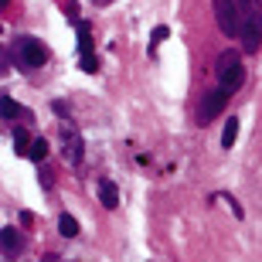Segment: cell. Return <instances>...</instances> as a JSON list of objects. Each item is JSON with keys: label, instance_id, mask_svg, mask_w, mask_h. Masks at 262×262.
I'll use <instances>...</instances> for the list:
<instances>
[{"label": "cell", "instance_id": "9", "mask_svg": "<svg viewBox=\"0 0 262 262\" xmlns=\"http://www.w3.org/2000/svg\"><path fill=\"white\" fill-rule=\"evenodd\" d=\"M238 126H242V123H238L235 116H228V119H225V129H222V150H232V146H235Z\"/></svg>", "mask_w": 262, "mask_h": 262}, {"label": "cell", "instance_id": "14", "mask_svg": "<svg viewBox=\"0 0 262 262\" xmlns=\"http://www.w3.org/2000/svg\"><path fill=\"white\" fill-rule=\"evenodd\" d=\"M170 38V28H164V24H160V28H154V34H150V48H157V45H160V41H167Z\"/></svg>", "mask_w": 262, "mask_h": 262}, {"label": "cell", "instance_id": "16", "mask_svg": "<svg viewBox=\"0 0 262 262\" xmlns=\"http://www.w3.org/2000/svg\"><path fill=\"white\" fill-rule=\"evenodd\" d=\"M245 10H262V0H242Z\"/></svg>", "mask_w": 262, "mask_h": 262}, {"label": "cell", "instance_id": "7", "mask_svg": "<svg viewBox=\"0 0 262 262\" xmlns=\"http://www.w3.org/2000/svg\"><path fill=\"white\" fill-rule=\"evenodd\" d=\"M0 245H4V252H7V255H17L20 249H24V238H20L17 228H10V225H7V228L0 232Z\"/></svg>", "mask_w": 262, "mask_h": 262}, {"label": "cell", "instance_id": "13", "mask_svg": "<svg viewBox=\"0 0 262 262\" xmlns=\"http://www.w3.org/2000/svg\"><path fill=\"white\" fill-rule=\"evenodd\" d=\"M20 113H24V109H20L17 102H14V99H7V96H4V119H17Z\"/></svg>", "mask_w": 262, "mask_h": 262}, {"label": "cell", "instance_id": "2", "mask_svg": "<svg viewBox=\"0 0 262 262\" xmlns=\"http://www.w3.org/2000/svg\"><path fill=\"white\" fill-rule=\"evenodd\" d=\"M10 55H14V61H17L20 72L41 68L45 61H48V51H45V45H41L38 38H17V41H14V48H10Z\"/></svg>", "mask_w": 262, "mask_h": 262}, {"label": "cell", "instance_id": "1", "mask_svg": "<svg viewBox=\"0 0 262 262\" xmlns=\"http://www.w3.org/2000/svg\"><path fill=\"white\" fill-rule=\"evenodd\" d=\"M242 82H245V68L238 51H222V58H218V89H225L232 96V92L242 89Z\"/></svg>", "mask_w": 262, "mask_h": 262}, {"label": "cell", "instance_id": "10", "mask_svg": "<svg viewBox=\"0 0 262 262\" xmlns=\"http://www.w3.org/2000/svg\"><path fill=\"white\" fill-rule=\"evenodd\" d=\"M31 146H34V143H31L28 129H24V126H17V129H14V150H17L20 157H31Z\"/></svg>", "mask_w": 262, "mask_h": 262}, {"label": "cell", "instance_id": "18", "mask_svg": "<svg viewBox=\"0 0 262 262\" xmlns=\"http://www.w3.org/2000/svg\"><path fill=\"white\" fill-rule=\"evenodd\" d=\"M20 225H34V214H31V211H20Z\"/></svg>", "mask_w": 262, "mask_h": 262}, {"label": "cell", "instance_id": "6", "mask_svg": "<svg viewBox=\"0 0 262 262\" xmlns=\"http://www.w3.org/2000/svg\"><path fill=\"white\" fill-rule=\"evenodd\" d=\"M61 140H65V160L72 167H78V160H82V136L75 133V129H61Z\"/></svg>", "mask_w": 262, "mask_h": 262}, {"label": "cell", "instance_id": "12", "mask_svg": "<svg viewBox=\"0 0 262 262\" xmlns=\"http://www.w3.org/2000/svg\"><path fill=\"white\" fill-rule=\"evenodd\" d=\"M48 150H51V143L45 140V136H38V140H34V146H31V160H34V164H41V160L48 157Z\"/></svg>", "mask_w": 262, "mask_h": 262}, {"label": "cell", "instance_id": "17", "mask_svg": "<svg viewBox=\"0 0 262 262\" xmlns=\"http://www.w3.org/2000/svg\"><path fill=\"white\" fill-rule=\"evenodd\" d=\"M51 109L58 113V116H68V109H65V102H51Z\"/></svg>", "mask_w": 262, "mask_h": 262}, {"label": "cell", "instance_id": "4", "mask_svg": "<svg viewBox=\"0 0 262 262\" xmlns=\"http://www.w3.org/2000/svg\"><path fill=\"white\" fill-rule=\"evenodd\" d=\"M225 106H228V92H225V89H211L208 96H201V106H198V123H201V126H208L211 119L222 116Z\"/></svg>", "mask_w": 262, "mask_h": 262}, {"label": "cell", "instance_id": "15", "mask_svg": "<svg viewBox=\"0 0 262 262\" xmlns=\"http://www.w3.org/2000/svg\"><path fill=\"white\" fill-rule=\"evenodd\" d=\"M78 61H82V68H85V72H99V58H96V55H82Z\"/></svg>", "mask_w": 262, "mask_h": 262}, {"label": "cell", "instance_id": "11", "mask_svg": "<svg viewBox=\"0 0 262 262\" xmlns=\"http://www.w3.org/2000/svg\"><path fill=\"white\" fill-rule=\"evenodd\" d=\"M58 228H61V235H65V238H75V235H78V222L68 211L58 214Z\"/></svg>", "mask_w": 262, "mask_h": 262}, {"label": "cell", "instance_id": "19", "mask_svg": "<svg viewBox=\"0 0 262 262\" xmlns=\"http://www.w3.org/2000/svg\"><path fill=\"white\" fill-rule=\"evenodd\" d=\"M41 262H61V259H58V255H45Z\"/></svg>", "mask_w": 262, "mask_h": 262}, {"label": "cell", "instance_id": "3", "mask_svg": "<svg viewBox=\"0 0 262 262\" xmlns=\"http://www.w3.org/2000/svg\"><path fill=\"white\" fill-rule=\"evenodd\" d=\"M214 17H218V28H222L228 38H238L242 17H245L242 0H214Z\"/></svg>", "mask_w": 262, "mask_h": 262}, {"label": "cell", "instance_id": "8", "mask_svg": "<svg viewBox=\"0 0 262 262\" xmlns=\"http://www.w3.org/2000/svg\"><path fill=\"white\" fill-rule=\"evenodd\" d=\"M99 201H102V208H109V211L119 204V191H116L113 181H99Z\"/></svg>", "mask_w": 262, "mask_h": 262}, {"label": "cell", "instance_id": "5", "mask_svg": "<svg viewBox=\"0 0 262 262\" xmlns=\"http://www.w3.org/2000/svg\"><path fill=\"white\" fill-rule=\"evenodd\" d=\"M238 38H242L245 51H259V45H262V10H245Z\"/></svg>", "mask_w": 262, "mask_h": 262}]
</instances>
